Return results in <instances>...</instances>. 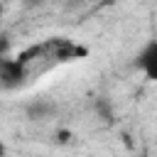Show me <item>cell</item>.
I'll list each match as a JSON object with an SVG mask.
<instances>
[{
    "label": "cell",
    "mask_w": 157,
    "mask_h": 157,
    "mask_svg": "<svg viewBox=\"0 0 157 157\" xmlns=\"http://www.w3.org/2000/svg\"><path fill=\"white\" fill-rule=\"evenodd\" d=\"M34 56H49L54 61H76V59L88 56V49L83 44H76V42L66 39V37H52L42 44H34V47H27L25 52H20L17 61H22L27 66Z\"/></svg>",
    "instance_id": "cell-1"
},
{
    "label": "cell",
    "mask_w": 157,
    "mask_h": 157,
    "mask_svg": "<svg viewBox=\"0 0 157 157\" xmlns=\"http://www.w3.org/2000/svg\"><path fill=\"white\" fill-rule=\"evenodd\" d=\"M27 78V66L17 59H7V56H0V88L5 91H12V88H20Z\"/></svg>",
    "instance_id": "cell-2"
},
{
    "label": "cell",
    "mask_w": 157,
    "mask_h": 157,
    "mask_svg": "<svg viewBox=\"0 0 157 157\" xmlns=\"http://www.w3.org/2000/svg\"><path fill=\"white\" fill-rule=\"evenodd\" d=\"M135 66H137L150 81L157 78V42H155V39H150V42L142 47V52H140L137 59H135Z\"/></svg>",
    "instance_id": "cell-3"
},
{
    "label": "cell",
    "mask_w": 157,
    "mask_h": 157,
    "mask_svg": "<svg viewBox=\"0 0 157 157\" xmlns=\"http://www.w3.org/2000/svg\"><path fill=\"white\" fill-rule=\"evenodd\" d=\"M52 113H54V103H49V101H34V103L27 105V115H29L32 120L49 118Z\"/></svg>",
    "instance_id": "cell-4"
},
{
    "label": "cell",
    "mask_w": 157,
    "mask_h": 157,
    "mask_svg": "<svg viewBox=\"0 0 157 157\" xmlns=\"http://www.w3.org/2000/svg\"><path fill=\"white\" fill-rule=\"evenodd\" d=\"M93 108H96V113L105 120V123H110L113 120V105H110V101L105 98V96H101V98H96V103H93Z\"/></svg>",
    "instance_id": "cell-5"
},
{
    "label": "cell",
    "mask_w": 157,
    "mask_h": 157,
    "mask_svg": "<svg viewBox=\"0 0 157 157\" xmlns=\"http://www.w3.org/2000/svg\"><path fill=\"white\" fill-rule=\"evenodd\" d=\"M54 137H56V142H59V145H66V142L71 140V130L61 128V130H56V135H54Z\"/></svg>",
    "instance_id": "cell-6"
},
{
    "label": "cell",
    "mask_w": 157,
    "mask_h": 157,
    "mask_svg": "<svg viewBox=\"0 0 157 157\" xmlns=\"http://www.w3.org/2000/svg\"><path fill=\"white\" fill-rule=\"evenodd\" d=\"M5 155H7V145L0 140V157H5Z\"/></svg>",
    "instance_id": "cell-7"
},
{
    "label": "cell",
    "mask_w": 157,
    "mask_h": 157,
    "mask_svg": "<svg viewBox=\"0 0 157 157\" xmlns=\"http://www.w3.org/2000/svg\"><path fill=\"white\" fill-rule=\"evenodd\" d=\"M2 12H5V5H2V2H0V17H2Z\"/></svg>",
    "instance_id": "cell-8"
}]
</instances>
